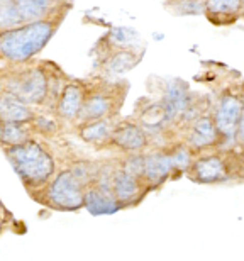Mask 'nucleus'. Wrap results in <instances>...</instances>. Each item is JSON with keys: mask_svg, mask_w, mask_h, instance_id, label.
Wrapping results in <instances>:
<instances>
[{"mask_svg": "<svg viewBox=\"0 0 244 261\" xmlns=\"http://www.w3.org/2000/svg\"><path fill=\"white\" fill-rule=\"evenodd\" d=\"M55 31L49 20H31L17 28H9L0 33V53L15 63H22L38 55L48 44Z\"/></svg>", "mask_w": 244, "mask_h": 261, "instance_id": "1", "label": "nucleus"}, {"mask_svg": "<svg viewBox=\"0 0 244 261\" xmlns=\"http://www.w3.org/2000/svg\"><path fill=\"white\" fill-rule=\"evenodd\" d=\"M185 175L199 185H221L237 180L234 148H215L195 154Z\"/></svg>", "mask_w": 244, "mask_h": 261, "instance_id": "2", "label": "nucleus"}, {"mask_svg": "<svg viewBox=\"0 0 244 261\" xmlns=\"http://www.w3.org/2000/svg\"><path fill=\"white\" fill-rule=\"evenodd\" d=\"M7 156L14 170L28 185L39 187L53 175L55 161L46 153L43 146L34 141H24L20 144L10 146Z\"/></svg>", "mask_w": 244, "mask_h": 261, "instance_id": "3", "label": "nucleus"}, {"mask_svg": "<svg viewBox=\"0 0 244 261\" xmlns=\"http://www.w3.org/2000/svg\"><path fill=\"white\" fill-rule=\"evenodd\" d=\"M215 126L222 138V148H234L236 130L242 112L241 85H231L219 92L214 107H210Z\"/></svg>", "mask_w": 244, "mask_h": 261, "instance_id": "4", "label": "nucleus"}, {"mask_svg": "<svg viewBox=\"0 0 244 261\" xmlns=\"http://www.w3.org/2000/svg\"><path fill=\"white\" fill-rule=\"evenodd\" d=\"M83 194L85 185L76 178L71 170L61 171L56 178L51 181L46 198L51 205L61 211H76L83 205Z\"/></svg>", "mask_w": 244, "mask_h": 261, "instance_id": "5", "label": "nucleus"}, {"mask_svg": "<svg viewBox=\"0 0 244 261\" xmlns=\"http://www.w3.org/2000/svg\"><path fill=\"white\" fill-rule=\"evenodd\" d=\"M186 146L194 151V154L204 153L215 148H222V138L215 126L214 116L209 109L207 112H200L188 126H186Z\"/></svg>", "mask_w": 244, "mask_h": 261, "instance_id": "6", "label": "nucleus"}, {"mask_svg": "<svg viewBox=\"0 0 244 261\" xmlns=\"http://www.w3.org/2000/svg\"><path fill=\"white\" fill-rule=\"evenodd\" d=\"M10 93L29 103H41L48 95V78L41 68H31L15 76Z\"/></svg>", "mask_w": 244, "mask_h": 261, "instance_id": "7", "label": "nucleus"}, {"mask_svg": "<svg viewBox=\"0 0 244 261\" xmlns=\"http://www.w3.org/2000/svg\"><path fill=\"white\" fill-rule=\"evenodd\" d=\"M148 190V185L144 184L143 178L131 175L129 171L121 168L114 170L112 175V194L119 202V205H131V203H138L141 198L143 192Z\"/></svg>", "mask_w": 244, "mask_h": 261, "instance_id": "8", "label": "nucleus"}, {"mask_svg": "<svg viewBox=\"0 0 244 261\" xmlns=\"http://www.w3.org/2000/svg\"><path fill=\"white\" fill-rule=\"evenodd\" d=\"M109 143L121 151H126V153L131 154V153H141V151L146 149L149 139L146 130L139 126V124L121 122L116 124Z\"/></svg>", "mask_w": 244, "mask_h": 261, "instance_id": "9", "label": "nucleus"}, {"mask_svg": "<svg viewBox=\"0 0 244 261\" xmlns=\"http://www.w3.org/2000/svg\"><path fill=\"white\" fill-rule=\"evenodd\" d=\"M204 15L217 28H227L242 19V0H204Z\"/></svg>", "mask_w": 244, "mask_h": 261, "instance_id": "10", "label": "nucleus"}, {"mask_svg": "<svg viewBox=\"0 0 244 261\" xmlns=\"http://www.w3.org/2000/svg\"><path fill=\"white\" fill-rule=\"evenodd\" d=\"M116 111H117V102L114 93L100 90L90 93L88 97L83 98L78 119L82 122H90V121H97V119L112 117Z\"/></svg>", "mask_w": 244, "mask_h": 261, "instance_id": "11", "label": "nucleus"}, {"mask_svg": "<svg viewBox=\"0 0 244 261\" xmlns=\"http://www.w3.org/2000/svg\"><path fill=\"white\" fill-rule=\"evenodd\" d=\"M173 173V166L168 151H153L144 156V173L143 180L148 189H158Z\"/></svg>", "mask_w": 244, "mask_h": 261, "instance_id": "12", "label": "nucleus"}, {"mask_svg": "<svg viewBox=\"0 0 244 261\" xmlns=\"http://www.w3.org/2000/svg\"><path fill=\"white\" fill-rule=\"evenodd\" d=\"M29 121H33V112L28 107V102L10 92L0 95V122L24 124Z\"/></svg>", "mask_w": 244, "mask_h": 261, "instance_id": "13", "label": "nucleus"}, {"mask_svg": "<svg viewBox=\"0 0 244 261\" xmlns=\"http://www.w3.org/2000/svg\"><path fill=\"white\" fill-rule=\"evenodd\" d=\"M83 207H87V211L93 214V216L114 214L121 208L116 197L112 194H105V192L98 190L97 187L85 190V194H83Z\"/></svg>", "mask_w": 244, "mask_h": 261, "instance_id": "14", "label": "nucleus"}, {"mask_svg": "<svg viewBox=\"0 0 244 261\" xmlns=\"http://www.w3.org/2000/svg\"><path fill=\"white\" fill-rule=\"evenodd\" d=\"M141 60V53L134 48L126 49H116L105 61V70L111 75H124V73L131 71L134 66Z\"/></svg>", "mask_w": 244, "mask_h": 261, "instance_id": "15", "label": "nucleus"}, {"mask_svg": "<svg viewBox=\"0 0 244 261\" xmlns=\"http://www.w3.org/2000/svg\"><path fill=\"white\" fill-rule=\"evenodd\" d=\"M114 127H116V122L112 121V117H103V119H97V121L83 122V127L80 129V138L83 141H87V143L102 144L111 139Z\"/></svg>", "mask_w": 244, "mask_h": 261, "instance_id": "16", "label": "nucleus"}, {"mask_svg": "<svg viewBox=\"0 0 244 261\" xmlns=\"http://www.w3.org/2000/svg\"><path fill=\"white\" fill-rule=\"evenodd\" d=\"M83 98H85V93H83V88L80 85H76V83L66 85L63 93H61L58 107L61 117L70 119V121L71 119H78Z\"/></svg>", "mask_w": 244, "mask_h": 261, "instance_id": "17", "label": "nucleus"}, {"mask_svg": "<svg viewBox=\"0 0 244 261\" xmlns=\"http://www.w3.org/2000/svg\"><path fill=\"white\" fill-rule=\"evenodd\" d=\"M14 4L24 22L39 20L49 9V0H14Z\"/></svg>", "mask_w": 244, "mask_h": 261, "instance_id": "18", "label": "nucleus"}, {"mask_svg": "<svg viewBox=\"0 0 244 261\" xmlns=\"http://www.w3.org/2000/svg\"><path fill=\"white\" fill-rule=\"evenodd\" d=\"M107 41L116 49L136 48L139 43V34L129 28H112L107 34Z\"/></svg>", "mask_w": 244, "mask_h": 261, "instance_id": "19", "label": "nucleus"}, {"mask_svg": "<svg viewBox=\"0 0 244 261\" xmlns=\"http://www.w3.org/2000/svg\"><path fill=\"white\" fill-rule=\"evenodd\" d=\"M170 154V160H171V166H173V173H185L186 168L190 166L192 160H194V151H192L186 143H178L175 144L173 148L166 149Z\"/></svg>", "mask_w": 244, "mask_h": 261, "instance_id": "20", "label": "nucleus"}, {"mask_svg": "<svg viewBox=\"0 0 244 261\" xmlns=\"http://www.w3.org/2000/svg\"><path fill=\"white\" fill-rule=\"evenodd\" d=\"M0 141L9 146L28 141V133L17 122H0Z\"/></svg>", "mask_w": 244, "mask_h": 261, "instance_id": "21", "label": "nucleus"}, {"mask_svg": "<svg viewBox=\"0 0 244 261\" xmlns=\"http://www.w3.org/2000/svg\"><path fill=\"white\" fill-rule=\"evenodd\" d=\"M168 7L176 15H200L204 14V0H170Z\"/></svg>", "mask_w": 244, "mask_h": 261, "instance_id": "22", "label": "nucleus"}, {"mask_svg": "<svg viewBox=\"0 0 244 261\" xmlns=\"http://www.w3.org/2000/svg\"><path fill=\"white\" fill-rule=\"evenodd\" d=\"M122 168L129 171L131 175L134 176H139L143 178V173H144V156L141 153H131V156L126 160V163L122 165Z\"/></svg>", "mask_w": 244, "mask_h": 261, "instance_id": "23", "label": "nucleus"}, {"mask_svg": "<svg viewBox=\"0 0 244 261\" xmlns=\"http://www.w3.org/2000/svg\"><path fill=\"white\" fill-rule=\"evenodd\" d=\"M241 97H242V112H241V119H239V124H237V130H236L234 148H244V82L241 83Z\"/></svg>", "mask_w": 244, "mask_h": 261, "instance_id": "24", "label": "nucleus"}, {"mask_svg": "<svg viewBox=\"0 0 244 261\" xmlns=\"http://www.w3.org/2000/svg\"><path fill=\"white\" fill-rule=\"evenodd\" d=\"M236 176L239 181H244V148L236 149Z\"/></svg>", "mask_w": 244, "mask_h": 261, "instance_id": "25", "label": "nucleus"}, {"mask_svg": "<svg viewBox=\"0 0 244 261\" xmlns=\"http://www.w3.org/2000/svg\"><path fill=\"white\" fill-rule=\"evenodd\" d=\"M242 19H244V0H242Z\"/></svg>", "mask_w": 244, "mask_h": 261, "instance_id": "26", "label": "nucleus"}]
</instances>
